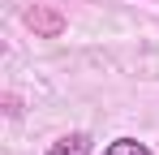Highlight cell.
<instances>
[{
	"label": "cell",
	"mask_w": 159,
	"mask_h": 155,
	"mask_svg": "<svg viewBox=\"0 0 159 155\" xmlns=\"http://www.w3.org/2000/svg\"><path fill=\"white\" fill-rule=\"evenodd\" d=\"M90 151H95V138H90L86 129H73V134L56 138V142H52L43 155H90Z\"/></svg>",
	"instance_id": "obj_1"
},
{
	"label": "cell",
	"mask_w": 159,
	"mask_h": 155,
	"mask_svg": "<svg viewBox=\"0 0 159 155\" xmlns=\"http://www.w3.org/2000/svg\"><path fill=\"white\" fill-rule=\"evenodd\" d=\"M103 155H155L146 142H138V138H112L103 147Z\"/></svg>",
	"instance_id": "obj_2"
}]
</instances>
